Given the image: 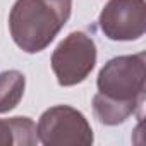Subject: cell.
I'll return each instance as SVG.
<instances>
[{
    "label": "cell",
    "mask_w": 146,
    "mask_h": 146,
    "mask_svg": "<svg viewBox=\"0 0 146 146\" xmlns=\"http://www.w3.org/2000/svg\"><path fill=\"white\" fill-rule=\"evenodd\" d=\"M72 0H16L9 16L14 43L28 52L45 50L70 17Z\"/></svg>",
    "instance_id": "6da1fadb"
},
{
    "label": "cell",
    "mask_w": 146,
    "mask_h": 146,
    "mask_svg": "<svg viewBox=\"0 0 146 146\" xmlns=\"http://www.w3.org/2000/svg\"><path fill=\"white\" fill-rule=\"evenodd\" d=\"M38 143L36 124L28 117L0 119V146L23 144L33 146Z\"/></svg>",
    "instance_id": "8992f818"
},
{
    "label": "cell",
    "mask_w": 146,
    "mask_h": 146,
    "mask_svg": "<svg viewBox=\"0 0 146 146\" xmlns=\"http://www.w3.org/2000/svg\"><path fill=\"white\" fill-rule=\"evenodd\" d=\"M146 58L144 53L115 57L98 74V93L119 103L141 107L144 102Z\"/></svg>",
    "instance_id": "7a4b0ae2"
},
{
    "label": "cell",
    "mask_w": 146,
    "mask_h": 146,
    "mask_svg": "<svg viewBox=\"0 0 146 146\" xmlns=\"http://www.w3.org/2000/svg\"><path fill=\"white\" fill-rule=\"evenodd\" d=\"M100 29L115 41L139 40L146 29L144 0H108L100 14Z\"/></svg>",
    "instance_id": "5b68a950"
},
{
    "label": "cell",
    "mask_w": 146,
    "mask_h": 146,
    "mask_svg": "<svg viewBox=\"0 0 146 146\" xmlns=\"http://www.w3.org/2000/svg\"><path fill=\"white\" fill-rule=\"evenodd\" d=\"M26 79L19 70H5L0 74V113L16 108L24 95Z\"/></svg>",
    "instance_id": "52a82bcc"
},
{
    "label": "cell",
    "mask_w": 146,
    "mask_h": 146,
    "mask_svg": "<svg viewBox=\"0 0 146 146\" xmlns=\"http://www.w3.org/2000/svg\"><path fill=\"white\" fill-rule=\"evenodd\" d=\"M96 64V46L91 36L81 31L70 33L58 43L52 55V70L60 86L83 83Z\"/></svg>",
    "instance_id": "3957f363"
},
{
    "label": "cell",
    "mask_w": 146,
    "mask_h": 146,
    "mask_svg": "<svg viewBox=\"0 0 146 146\" xmlns=\"http://www.w3.org/2000/svg\"><path fill=\"white\" fill-rule=\"evenodd\" d=\"M136 110H137V107H134V105H125V103L113 102L110 98H105L100 93H96L95 98H93V112H95L96 119L105 125L122 124L132 113H136Z\"/></svg>",
    "instance_id": "ba28073f"
},
{
    "label": "cell",
    "mask_w": 146,
    "mask_h": 146,
    "mask_svg": "<svg viewBox=\"0 0 146 146\" xmlns=\"http://www.w3.org/2000/svg\"><path fill=\"white\" fill-rule=\"evenodd\" d=\"M38 141L46 146H88L93 131L81 112L69 105H57L43 112L36 125Z\"/></svg>",
    "instance_id": "277c9868"
}]
</instances>
